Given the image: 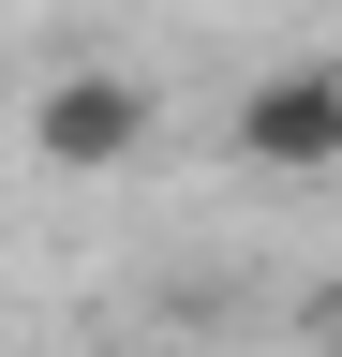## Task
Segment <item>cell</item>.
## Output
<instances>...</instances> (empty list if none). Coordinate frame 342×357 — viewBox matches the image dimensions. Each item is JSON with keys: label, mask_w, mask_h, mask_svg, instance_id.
<instances>
[{"label": "cell", "mask_w": 342, "mask_h": 357, "mask_svg": "<svg viewBox=\"0 0 342 357\" xmlns=\"http://www.w3.org/2000/svg\"><path fill=\"white\" fill-rule=\"evenodd\" d=\"M224 149L253 178H342V60H283L224 105Z\"/></svg>", "instance_id": "2"}, {"label": "cell", "mask_w": 342, "mask_h": 357, "mask_svg": "<svg viewBox=\"0 0 342 357\" xmlns=\"http://www.w3.org/2000/svg\"><path fill=\"white\" fill-rule=\"evenodd\" d=\"M149 134H164V105H149V75H119V60H75V75L30 89V164H60V178H119Z\"/></svg>", "instance_id": "1"}]
</instances>
